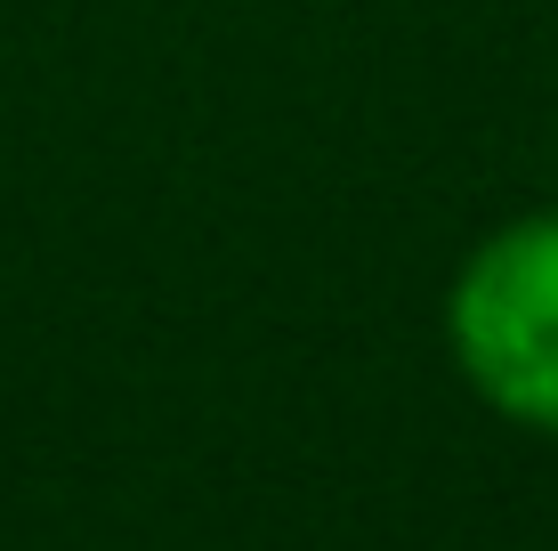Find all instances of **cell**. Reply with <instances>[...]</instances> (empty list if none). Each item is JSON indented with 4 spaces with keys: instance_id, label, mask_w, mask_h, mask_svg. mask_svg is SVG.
<instances>
[{
    "instance_id": "cell-1",
    "label": "cell",
    "mask_w": 558,
    "mask_h": 551,
    "mask_svg": "<svg viewBox=\"0 0 558 551\" xmlns=\"http://www.w3.org/2000/svg\"><path fill=\"white\" fill-rule=\"evenodd\" d=\"M453 357L494 414L558 439V212L486 236L446 300Z\"/></svg>"
}]
</instances>
